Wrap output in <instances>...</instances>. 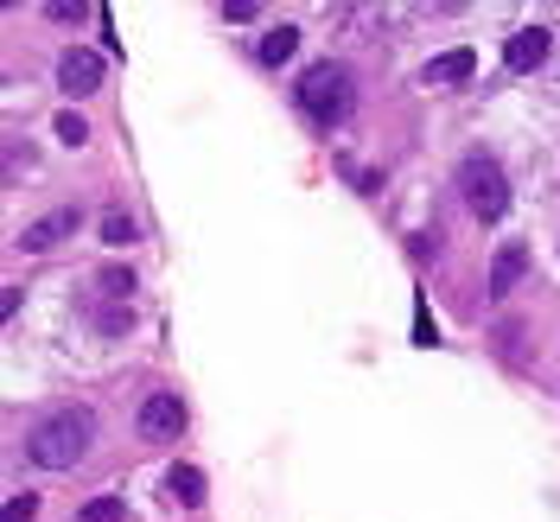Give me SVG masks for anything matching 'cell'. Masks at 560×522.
Listing matches in <instances>:
<instances>
[{"label":"cell","instance_id":"cell-17","mask_svg":"<svg viewBox=\"0 0 560 522\" xmlns=\"http://www.w3.org/2000/svg\"><path fill=\"white\" fill-rule=\"evenodd\" d=\"M415 345H440V332H433V318H427V306H415Z\"/></svg>","mask_w":560,"mask_h":522},{"label":"cell","instance_id":"cell-12","mask_svg":"<svg viewBox=\"0 0 560 522\" xmlns=\"http://www.w3.org/2000/svg\"><path fill=\"white\" fill-rule=\"evenodd\" d=\"M77 522H128V503L121 497H96V503H83Z\"/></svg>","mask_w":560,"mask_h":522},{"label":"cell","instance_id":"cell-13","mask_svg":"<svg viewBox=\"0 0 560 522\" xmlns=\"http://www.w3.org/2000/svg\"><path fill=\"white\" fill-rule=\"evenodd\" d=\"M103 243H135V217L128 210H108L103 217Z\"/></svg>","mask_w":560,"mask_h":522},{"label":"cell","instance_id":"cell-10","mask_svg":"<svg viewBox=\"0 0 560 522\" xmlns=\"http://www.w3.org/2000/svg\"><path fill=\"white\" fill-rule=\"evenodd\" d=\"M166 490H173L185 510H198V503H205V472H198V465H173V472H166Z\"/></svg>","mask_w":560,"mask_h":522},{"label":"cell","instance_id":"cell-14","mask_svg":"<svg viewBox=\"0 0 560 522\" xmlns=\"http://www.w3.org/2000/svg\"><path fill=\"white\" fill-rule=\"evenodd\" d=\"M33 517H38V497H33V490L7 497V510H0V522H33Z\"/></svg>","mask_w":560,"mask_h":522},{"label":"cell","instance_id":"cell-2","mask_svg":"<svg viewBox=\"0 0 560 522\" xmlns=\"http://www.w3.org/2000/svg\"><path fill=\"white\" fill-rule=\"evenodd\" d=\"M300 108L313 115L318 128H338L350 115V70L345 65H313L300 77Z\"/></svg>","mask_w":560,"mask_h":522},{"label":"cell","instance_id":"cell-15","mask_svg":"<svg viewBox=\"0 0 560 522\" xmlns=\"http://www.w3.org/2000/svg\"><path fill=\"white\" fill-rule=\"evenodd\" d=\"M96 287H103L108 300H128V293H135V275H121V268H103V275H96Z\"/></svg>","mask_w":560,"mask_h":522},{"label":"cell","instance_id":"cell-16","mask_svg":"<svg viewBox=\"0 0 560 522\" xmlns=\"http://www.w3.org/2000/svg\"><path fill=\"white\" fill-rule=\"evenodd\" d=\"M58 140H65V147H83V140H90L83 115H58Z\"/></svg>","mask_w":560,"mask_h":522},{"label":"cell","instance_id":"cell-1","mask_svg":"<svg viewBox=\"0 0 560 522\" xmlns=\"http://www.w3.org/2000/svg\"><path fill=\"white\" fill-rule=\"evenodd\" d=\"M90 440H96V415L90 408H58V415H45L26 433V459L45 465V472H65V465H77L90 453Z\"/></svg>","mask_w":560,"mask_h":522},{"label":"cell","instance_id":"cell-18","mask_svg":"<svg viewBox=\"0 0 560 522\" xmlns=\"http://www.w3.org/2000/svg\"><path fill=\"white\" fill-rule=\"evenodd\" d=\"M45 13H51V20H83V0H51Z\"/></svg>","mask_w":560,"mask_h":522},{"label":"cell","instance_id":"cell-8","mask_svg":"<svg viewBox=\"0 0 560 522\" xmlns=\"http://www.w3.org/2000/svg\"><path fill=\"white\" fill-rule=\"evenodd\" d=\"M523 275H528V248L516 243V236H510V243L497 248V262H490V293L503 300V293H510V287H516Z\"/></svg>","mask_w":560,"mask_h":522},{"label":"cell","instance_id":"cell-6","mask_svg":"<svg viewBox=\"0 0 560 522\" xmlns=\"http://www.w3.org/2000/svg\"><path fill=\"white\" fill-rule=\"evenodd\" d=\"M548 45H555L548 26H523V33L503 38V65H510V70H535L541 58H548Z\"/></svg>","mask_w":560,"mask_h":522},{"label":"cell","instance_id":"cell-7","mask_svg":"<svg viewBox=\"0 0 560 522\" xmlns=\"http://www.w3.org/2000/svg\"><path fill=\"white\" fill-rule=\"evenodd\" d=\"M471 70H478V51H471V45H458V51H440L433 65L420 70V83H433V90H453V83H465Z\"/></svg>","mask_w":560,"mask_h":522},{"label":"cell","instance_id":"cell-4","mask_svg":"<svg viewBox=\"0 0 560 522\" xmlns=\"http://www.w3.org/2000/svg\"><path fill=\"white\" fill-rule=\"evenodd\" d=\"M178 433H185V402H178L173 388L147 395L140 402V440H178Z\"/></svg>","mask_w":560,"mask_h":522},{"label":"cell","instance_id":"cell-5","mask_svg":"<svg viewBox=\"0 0 560 522\" xmlns=\"http://www.w3.org/2000/svg\"><path fill=\"white\" fill-rule=\"evenodd\" d=\"M58 90H65V96H90V90H103V58L83 51V45H70L65 58H58Z\"/></svg>","mask_w":560,"mask_h":522},{"label":"cell","instance_id":"cell-9","mask_svg":"<svg viewBox=\"0 0 560 522\" xmlns=\"http://www.w3.org/2000/svg\"><path fill=\"white\" fill-rule=\"evenodd\" d=\"M70 230H77V210H51V217H38V223H26L20 230V248H51V243H65Z\"/></svg>","mask_w":560,"mask_h":522},{"label":"cell","instance_id":"cell-11","mask_svg":"<svg viewBox=\"0 0 560 522\" xmlns=\"http://www.w3.org/2000/svg\"><path fill=\"white\" fill-rule=\"evenodd\" d=\"M293 51H300V26H275V33L261 38V65L268 70H280Z\"/></svg>","mask_w":560,"mask_h":522},{"label":"cell","instance_id":"cell-3","mask_svg":"<svg viewBox=\"0 0 560 522\" xmlns=\"http://www.w3.org/2000/svg\"><path fill=\"white\" fill-rule=\"evenodd\" d=\"M458 185H465V205H471L478 223H497L510 210V185H503V166L490 153H465L458 160Z\"/></svg>","mask_w":560,"mask_h":522}]
</instances>
